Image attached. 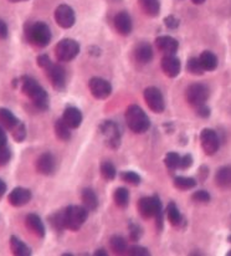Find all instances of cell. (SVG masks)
Wrapping results in <instances>:
<instances>
[{"instance_id":"obj_45","label":"cell","mask_w":231,"mask_h":256,"mask_svg":"<svg viewBox=\"0 0 231 256\" xmlns=\"http://www.w3.org/2000/svg\"><path fill=\"white\" fill-rule=\"evenodd\" d=\"M36 61H38V65L40 66V68H42V70H45V68H48V66L50 65L51 62H52V61H51V58H48V55H45V54H44V55L38 56Z\"/></svg>"},{"instance_id":"obj_51","label":"cell","mask_w":231,"mask_h":256,"mask_svg":"<svg viewBox=\"0 0 231 256\" xmlns=\"http://www.w3.org/2000/svg\"><path fill=\"white\" fill-rule=\"evenodd\" d=\"M192 2H194V4H196V5H200V4H202V2H205V0H192Z\"/></svg>"},{"instance_id":"obj_34","label":"cell","mask_w":231,"mask_h":256,"mask_svg":"<svg viewBox=\"0 0 231 256\" xmlns=\"http://www.w3.org/2000/svg\"><path fill=\"white\" fill-rule=\"evenodd\" d=\"M180 156L176 152H169L168 154L164 158V164L166 166L170 172H174L176 170H179V166H180Z\"/></svg>"},{"instance_id":"obj_30","label":"cell","mask_w":231,"mask_h":256,"mask_svg":"<svg viewBox=\"0 0 231 256\" xmlns=\"http://www.w3.org/2000/svg\"><path fill=\"white\" fill-rule=\"evenodd\" d=\"M110 246L114 250L116 254H124L128 252V244L124 240V238L120 235H114L110 239Z\"/></svg>"},{"instance_id":"obj_6","label":"cell","mask_w":231,"mask_h":256,"mask_svg":"<svg viewBox=\"0 0 231 256\" xmlns=\"http://www.w3.org/2000/svg\"><path fill=\"white\" fill-rule=\"evenodd\" d=\"M100 133L104 137V144L111 150H117L120 146L122 133L120 127L112 121H104L100 124Z\"/></svg>"},{"instance_id":"obj_5","label":"cell","mask_w":231,"mask_h":256,"mask_svg":"<svg viewBox=\"0 0 231 256\" xmlns=\"http://www.w3.org/2000/svg\"><path fill=\"white\" fill-rule=\"evenodd\" d=\"M65 215V226L71 232H77L88 218V210L84 206H68L64 210Z\"/></svg>"},{"instance_id":"obj_16","label":"cell","mask_w":231,"mask_h":256,"mask_svg":"<svg viewBox=\"0 0 231 256\" xmlns=\"http://www.w3.org/2000/svg\"><path fill=\"white\" fill-rule=\"evenodd\" d=\"M156 46L164 55H176L179 48L178 40L169 35H162L156 39Z\"/></svg>"},{"instance_id":"obj_25","label":"cell","mask_w":231,"mask_h":256,"mask_svg":"<svg viewBox=\"0 0 231 256\" xmlns=\"http://www.w3.org/2000/svg\"><path fill=\"white\" fill-rule=\"evenodd\" d=\"M138 2H140V9L148 16L156 18L160 12V2H159V0H138Z\"/></svg>"},{"instance_id":"obj_14","label":"cell","mask_w":231,"mask_h":256,"mask_svg":"<svg viewBox=\"0 0 231 256\" xmlns=\"http://www.w3.org/2000/svg\"><path fill=\"white\" fill-rule=\"evenodd\" d=\"M160 68L163 70L164 75L174 78L180 74L182 64L180 60L176 55H164V58L160 61Z\"/></svg>"},{"instance_id":"obj_24","label":"cell","mask_w":231,"mask_h":256,"mask_svg":"<svg viewBox=\"0 0 231 256\" xmlns=\"http://www.w3.org/2000/svg\"><path fill=\"white\" fill-rule=\"evenodd\" d=\"M10 249H12V252L16 256H30L32 255V249L25 244L24 242L19 239V238L14 236L12 235L10 238Z\"/></svg>"},{"instance_id":"obj_28","label":"cell","mask_w":231,"mask_h":256,"mask_svg":"<svg viewBox=\"0 0 231 256\" xmlns=\"http://www.w3.org/2000/svg\"><path fill=\"white\" fill-rule=\"evenodd\" d=\"M200 64L205 71H214L218 68V58L212 51H204L199 56Z\"/></svg>"},{"instance_id":"obj_8","label":"cell","mask_w":231,"mask_h":256,"mask_svg":"<svg viewBox=\"0 0 231 256\" xmlns=\"http://www.w3.org/2000/svg\"><path fill=\"white\" fill-rule=\"evenodd\" d=\"M80 45L72 39H64L56 45L55 55L60 62H70L78 55Z\"/></svg>"},{"instance_id":"obj_32","label":"cell","mask_w":231,"mask_h":256,"mask_svg":"<svg viewBox=\"0 0 231 256\" xmlns=\"http://www.w3.org/2000/svg\"><path fill=\"white\" fill-rule=\"evenodd\" d=\"M114 203L116 206H120V208H126L130 203V192L126 188H118L114 192Z\"/></svg>"},{"instance_id":"obj_49","label":"cell","mask_w":231,"mask_h":256,"mask_svg":"<svg viewBox=\"0 0 231 256\" xmlns=\"http://www.w3.org/2000/svg\"><path fill=\"white\" fill-rule=\"evenodd\" d=\"M5 193H6V184H5V182L2 179H0V198L4 196Z\"/></svg>"},{"instance_id":"obj_3","label":"cell","mask_w":231,"mask_h":256,"mask_svg":"<svg viewBox=\"0 0 231 256\" xmlns=\"http://www.w3.org/2000/svg\"><path fill=\"white\" fill-rule=\"evenodd\" d=\"M24 34L26 40L32 45L38 48H45L51 42V30L48 24L42 22H28L24 28Z\"/></svg>"},{"instance_id":"obj_38","label":"cell","mask_w":231,"mask_h":256,"mask_svg":"<svg viewBox=\"0 0 231 256\" xmlns=\"http://www.w3.org/2000/svg\"><path fill=\"white\" fill-rule=\"evenodd\" d=\"M128 230H130V240H132V242H140V239L143 235L142 228H140L138 224H136V222H130V225H128Z\"/></svg>"},{"instance_id":"obj_54","label":"cell","mask_w":231,"mask_h":256,"mask_svg":"<svg viewBox=\"0 0 231 256\" xmlns=\"http://www.w3.org/2000/svg\"><path fill=\"white\" fill-rule=\"evenodd\" d=\"M229 242H231V235H230V236H229Z\"/></svg>"},{"instance_id":"obj_40","label":"cell","mask_w":231,"mask_h":256,"mask_svg":"<svg viewBox=\"0 0 231 256\" xmlns=\"http://www.w3.org/2000/svg\"><path fill=\"white\" fill-rule=\"evenodd\" d=\"M12 160V152L6 146H0V167H4Z\"/></svg>"},{"instance_id":"obj_23","label":"cell","mask_w":231,"mask_h":256,"mask_svg":"<svg viewBox=\"0 0 231 256\" xmlns=\"http://www.w3.org/2000/svg\"><path fill=\"white\" fill-rule=\"evenodd\" d=\"M22 121L16 118L14 114L8 108H0V124H2L8 130H14L15 128L19 126Z\"/></svg>"},{"instance_id":"obj_37","label":"cell","mask_w":231,"mask_h":256,"mask_svg":"<svg viewBox=\"0 0 231 256\" xmlns=\"http://www.w3.org/2000/svg\"><path fill=\"white\" fill-rule=\"evenodd\" d=\"M120 179H122L123 182H126V183L132 184V186H140V182H142V178H140V174L132 170L122 172V173H120Z\"/></svg>"},{"instance_id":"obj_1","label":"cell","mask_w":231,"mask_h":256,"mask_svg":"<svg viewBox=\"0 0 231 256\" xmlns=\"http://www.w3.org/2000/svg\"><path fill=\"white\" fill-rule=\"evenodd\" d=\"M20 87H22V94L32 100L36 108L41 111H46L48 108L50 100H48V92L35 78H30V76H22L20 78Z\"/></svg>"},{"instance_id":"obj_7","label":"cell","mask_w":231,"mask_h":256,"mask_svg":"<svg viewBox=\"0 0 231 256\" xmlns=\"http://www.w3.org/2000/svg\"><path fill=\"white\" fill-rule=\"evenodd\" d=\"M209 94L210 91L206 85H204V84H192L186 88V98L190 106L198 108V107L206 104Z\"/></svg>"},{"instance_id":"obj_48","label":"cell","mask_w":231,"mask_h":256,"mask_svg":"<svg viewBox=\"0 0 231 256\" xmlns=\"http://www.w3.org/2000/svg\"><path fill=\"white\" fill-rule=\"evenodd\" d=\"M6 142H8L6 133H5L4 130L0 127V146H6Z\"/></svg>"},{"instance_id":"obj_15","label":"cell","mask_w":231,"mask_h":256,"mask_svg":"<svg viewBox=\"0 0 231 256\" xmlns=\"http://www.w3.org/2000/svg\"><path fill=\"white\" fill-rule=\"evenodd\" d=\"M32 192L26 188H22V186H18V188L12 189L10 192L9 196H8V200H9L10 206H15V208H20V206H24L32 200Z\"/></svg>"},{"instance_id":"obj_50","label":"cell","mask_w":231,"mask_h":256,"mask_svg":"<svg viewBox=\"0 0 231 256\" xmlns=\"http://www.w3.org/2000/svg\"><path fill=\"white\" fill-rule=\"evenodd\" d=\"M94 255H96V256H102V255H104V256H106L107 255V252H104V250H97V252H94Z\"/></svg>"},{"instance_id":"obj_20","label":"cell","mask_w":231,"mask_h":256,"mask_svg":"<svg viewBox=\"0 0 231 256\" xmlns=\"http://www.w3.org/2000/svg\"><path fill=\"white\" fill-rule=\"evenodd\" d=\"M134 58L140 64H148L153 58V48L148 42H140L136 45L134 50Z\"/></svg>"},{"instance_id":"obj_2","label":"cell","mask_w":231,"mask_h":256,"mask_svg":"<svg viewBox=\"0 0 231 256\" xmlns=\"http://www.w3.org/2000/svg\"><path fill=\"white\" fill-rule=\"evenodd\" d=\"M138 212H140V216H143L144 219L156 218V229H158V232L163 230V226H164L163 204H162L160 199H159L158 196L140 198V202H138Z\"/></svg>"},{"instance_id":"obj_31","label":"cell","mask_w":231,"mask_h":256,"mask_svg":"<svg viewBox=\"0 0 231 256\" xmlns=\"http://www.w3.org/2000/svg\"><path fill=\"white\" fill-rule=\"evenodd\" d=\"M196 186V180L194 178H189V176H176L174 178V186L179 190H190L195 188Z\"/></svg>"},{"instance_id":"obj_22","label":"cell","mask_w":231,"mask_h":256,"mask_svg":"<svg viewBox=\"0 0 231 256\" xmlns=\"http://www.w3.org/2000/svg\"><path fill=\"white\" fill-rule=\"evenodd\" d=\"M81 200L82 206L88 212H94L97 209V206H98V198H97L94 189L91 188H84L81 192Z\"/></svg>"},{"instance_id":"obj_4","label":"cell","mask_w":231,"mask_h":256,"mask_svg":"<svg viewBox=\"0 0 231 256\" xmlns=\"http://www.w3.org/2000/svg\"><path fill=\"white\" fill-rule=\"evenodd\" d=\"M126 124L134 133H144L150 130V121L144 111L137 104H130L126 111Z\"/></svg>"},{"instance_id":"obj_42","label":"cell","mask_w":231,"mask_h":256,"mask_svg":"<svg viewBox=\"0 0 231 256\" xmlns=\"http://www.w3.org/2000/svg\"><path fill=\"white\" fill-rule=\"evenodd\" d=\"M128 252L133 256H148L150 255V252L146 248L140 246V245H133L132 248L128 249Z\"/></svg>"},{"instance_id":"obj_10","label":"cell","mask_w":231,"mask_h":256,"mask_svg":"<svg viewBox=\"0 0 231 256\" xmlns=\"http://www.w3.org/2000/svg\"><path fill=\"white\" fill-rule=\"evenodd\" d=\"M143 96H144L146 104H148L150 110L156 114H162L166 108V102H164V97L162 94L160 90L156 88V87H147L143 92Z\"/></svg>"},{"instance_id":"obj_39","label":"cell","mask_w":231,"mask_h":256,"mask_svg":"<svg viewBox=\"0 0 231 256\" xmlns=\"http://www.w3.org/2000/svg\"><path fill=\"white\" fill-rule=\"evenodd\" d=\"M12 136L16 142H22L26 138V127H25V124L20 122L19 126L15 128L14 130H12Z\"/></svg>"},{"instance_id":"obj_11","label":"cell","mask_w":231,"mask_h":256,"mask_svg":"<svg viewBox=\"0 0 231 256\" xmlns=\"http://www.w3.org/2000/svg\"><path fill=\"white\" fill-rule=\"evenodd\" d=\"M45 71L54 88L58 90V91H62L66 85V74L62 66L58 65V64L51 62L45 68Z\"/></svg>"},{"instance_id":"obj_12","label":"cell","mask_w":231,"mask_h":256,"mask_svg":"<svg viewBox=\"0 0 231 256\" xmlns=\"http://www.w3.org/2000/svg\"><path fill=\"white\" fill-rule=\"evenodd\" d=\"M55 20L58 25L62 29H70L75 25L76 15L71 6L66 4H61L55 10Z\"/></svg>"},{"instance_id":"obj_17","label":"cell","mask_w":231,"mask_h":256,"mask_svg":"<svg viewBox=\"0 0 231 256\" xmlns=\"http://www.w3.org/2000/svg\"><path fill=\"white\" fill-rule=\"evenodd\" d=\"M114 24L116 30L118 32V34L123 35V36H128V35L132 32L133 22L128 12H118L114 19Z\"/></svg>"},{"instance_id":"obj_52","label":"cell","mask_w":231,"mask_h":256,"mask_svg":"<svg viewBox=\"0 0 231 256\" xmlns=\"http://www.w3.org/2000/svg\"><path fill=\"white\" fill-rule=\"evenodd\" d=\"M12 2H26V0H9Z\"/></svg>"},{"instance_id":"obj_9","label":"cell","mask_w":231,"mask_h":256,"mask_svg":"<svg viewBox=\"0 0 231 256\" xmlns=\"http://www.w3.org/2000/svg\"><path fill=\"white\" fill-rule=\"evenodd\" d=\"M200 143L206 156H214L220 148L219 136L210 128H204L200 133Z\"/></svg>"},{"instance_id":"obj_35","label":"cell","mask_w":231,"mask_h":256,"mask_svg":"<svg viewBox=\"0 0 231 256\" xmlns=\"http://www.w3.org/2000/svg\"><path fill=\"white\" fill-rule=\"evenodd\" d=\"M100 170H101V176H104L106 180H114L116 178V167L111 162H102L100 166Z\"/></svg>"},{"instance_id":"obj_46","label":"cell","mask_w":231,"mask_h":256,"mask_svg":"<svg viewBox=\"0 0 231 256\" xmlns=\"http://www.w3.org/2000/svg\"><path fill=\"white\" fill-rule=\"evenodd\" d=\"M198 116L202 117V118H208L210 116V108L206 106V104H202V106L198 107L196 108Z\"/></svg>"},{"instance_id":"obj_21","label":"cell","mask_w":231,"mask_h":256,"mask_svg":"<svg viewBox=\"0 0 231 256\" xmlns=\"http://www.w3.org/2000/svg\"><path fill=\"white\" fill-rule=\"evenodd\" d=\"M62 120L66 122V124H68V127L75 130V128H78L81 126L82 114L78 108H76V107H66V110L64 111L62 114Z\"/></svg>"},{"instance_id":"obj_18","label":"cell","mask_w":231,"mask_h":256,"mask_svg":"<svg viewBox=\"0 0 231 256\" xmlns=\"http://www.w3.org/2000/svg\"><path fill=\"white\" fill-rule=\"evenodd\" d=\"M55 157L50 152L42 153L36 160V170L42 176H51L55 172Z\"/></svg>"},{"instance_id":"obj_29","label":"cell","mask_w":231,"mask_h":256,"mask_svg":"<svg viewBox=\"0 0 231 256\" xmlns=\"http://www.w3.org/2000/svg\"><path fill=\"white\" fill-rule=\"evenodd\" d=\"M55 134L56 137L58 138L60 140H71V132H70V127L66 124V122L64 121L62 118L58 120L55 122Z\"/></svg>"},{"instance_id":"obj_43","label":"cell","mask_w":231,"mask_h":256,"mask_svg":"<svg viewBox=\"0 0 231 256\" xmlns=\"http://www.w3.org/2000/svg\"><path fill=\"white\" fill-rule=\"evenodd\" d=\"M164 24H166V26L168 28V29L174 30L179 26V20L176 19V16H173V15H169V16H166V19H164Z\"/></svg>"},{"instance_id":"obj_27","label":"cell","mask_w":231,"mask_h":256,"mask_svg":"<svg viewBox=\"0 0 231 256\" xmlns=\"http://www.w3.org/2000/svg\"><path fill=\"white\" fill-rule=\"evenodd\" d=\"M215 182L220 188H230L231 186V167L230 166H225L222 167L216 172L215 176Z\"/></svg>"},{"instance_id":"obj_36","label":"cell","mask_w":231,"mask_h":256,"mask_svg":"<svg viewBox=\"0 0 231 256\" xmlns=\"http://www.w3.org/2000/svg\"><path fill=\"white\" fill-rule=\"evenodd\" d=\"M186 70H188V72L192 74V75H202L205 71L198 58H189L188 64H186Z\"/></svg>"},{"instance_id":"obj_44","label":"cell","mask_w":231,"mask_h":256,"mask_svg":"<svg viewBox=\"0 0 231 256\" xmlns=\"http://www.w3.org/2000/svg\"><path fill=\"white\" fill-rule=\"evenodd\" d=\"M192 166V157L190 154H186L180 158V166H179V170H189Z\"/></svg>"},{"instance_id":"obj_19","label":"cell","mask_w":231,"mask_h":256,"mask_svg":"<svg viewBox=\"0 0 231 256\" xmlns=\"http://www.w3.org/2000/svg\"><path fill=\"white\" fill-rule=\"evenodd\" d=\"M25 225H26L28 229L32 232V234L36 235L38 238H44L46 234L45 225H44L41 218L36 214H29L25 218Z\"/></svg>"},{"instance_id":"obj_33","label":"cell","mask_w":231,"mask_h":256,"mask_svg":"<svg viewBox=\"0 0 231 256\" xmlns=\"http://www.w3.org/2000/svg\"><path fill=\"white\" fill-rule=\"evenodd\" d=\"M48 222H50L51 226H52L55 230H58V232H62V230L66 229L64 210L58 212V213L51 215V216L48 218Z\"/></svg>"},{"instance_id":"obj_13","label":"cell","mask_w":231,"mask_h":256,"mask_svg":"<svg viewBox=\"0 0 231 256\" xmlns=\"http://www.w3.org/2000/svg\"><path fill=\"white\" fill-rule=\"evenodd\" d=\"M91 94L97 100H106L112 94V86L107 80L101 78H92L88 82Z\"/></svg>"},{"instance_id":"obj_53","label":"cell","mask_w":231,"mask_h":256,"mask_svg":"<svg viewBox=\"0 0 231 256\" xmlns=\"http://www.w3.org/2000/svg\"><path fill=\"white\" fill-rule=\"evenodd\" d=\"M228 256H231V250H230L229 252H228Z\"/></svg>"},{"instance_id":"obj_47","label":"cell","mask_w":231,"mask_h":256,"mask_svg":"<svg viewBox=\"0 0 231 256\" xmlns=\"http://www.w3.org/2000/svg\"><path fill=\"white\" fill-rule=\"evenodd\" d=\"M8 35H9V29H8L6 22H5L4 20L0 19V39H6Z\"/></svg>"},{"instance_id":"obj_41","label":"cell","mask_w":231,"mask_h":256,"mask_svg":"<svg viewBox=\"0 0 231 256\" xmlns=\"http://www.w3.org/2000/svg\"><path fill=\"white\" fill-rule=\"evenodd\" d=\"M192 199L196 202V203H209L212 196H210V194L206 190H198L192 194Z\"/></svg>"},{"instance_id":"obj_26","label":"cell","mask_w":231,"mask_h":256,"mask_svg":"<svg viewBox=\"0 0 231 256\" xmlns=\"http://www.w3.org/2000/svg\"><path fill=\"white\" fill-rule=\"evenodd\" d=\"M166 218H168L169 222L173 226L179 228L183 225V216H182L180 212H179L178 206H176V204L174 202H170L168 204V206H166Z\"/></svg>"}]
</instances>
